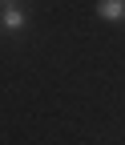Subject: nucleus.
<instances>
[{
	"instance_id": "1",
	"label": "nucleus",
	"mask_w": 125,
	"mask_h": 145,
	"mask_svg": "<svg viewBox=\"0 0 125 145\" xmlns=\"http://www.w3.org/2000/svg\"><path fill=\"white\" fill-rule=\"evenodd\" d=\"M97 12L105 16V20H121V16H125V0H101Z\"/></svg>"
},
{
	"instance_id": "2",
	"label": "nucleus",
	"mask_w": 125,
	"mask_h": 145,
	"mask_svg": "<svg viewBox=\"0 0 125 145\" xmlns=\"http://www.w3.org/2000/svg\"><path fill=\"white\" fill-rule=\"evenodd\" d=\"M0 20H4L8 32H16V28H24V12H20V8H4V16H0Z\"/></svg>"
}]
</instances>
